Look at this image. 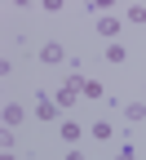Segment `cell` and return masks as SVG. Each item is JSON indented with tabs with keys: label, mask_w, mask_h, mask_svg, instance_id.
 <instances>
[{
	"label": "cell",
	"mask_w": 146,
	"mask_h": 160,
	"mask_svg": "<svg viewBox=\"0 0 146 160\" xmlns=\"http://www.w3.org/2000/svg\"><path fill=\"white\" fill-rule=\"evenodd\" d=\"M102 58H106V62H111V67H120V62H124V58H129V49H124V45H120V40H111V45H106V53H102Z\"/></svg>",
	"instance_id": "cell-4"
},
{
	"label": "cell",
	"mask_w": 146,
	"mask_h": 160,
	"mask_svg": "<svg viewBox=\"0 0 146 160\" xmlns=\"http://www.w3.org/2000/svg\"><path fill=\"white\" fill-rule=\"evenodd\" d=\"M22 120H27V107H18V102H5V129L22 125Z\"/></svg>",
	"instance_id": "cell-3"
},
{
	"label": "cell",
	"mask_w": 146,
	"mask_h": 160,
	"mask_svg": "<svg viewBox=\"0 0 146 160\" xmlns=\"http://www.w3.org/2000/svg\"><path fill=\"white\" fill-rule=\"evenodd\" d=\"M67 160H84V156H80V151H67Z\"/></svg>",
	"instance_id": "cell-13"
},
{
	"label": "cell",
	"mask_w": 146,
	"mask_h": 160,
	"mask_svg": "<svg viewBox=\"0 0 146 160\" xmlns=\"http://www.w3.org/2000/svg\"><path fill=\"white\" fill-rule=\"evenodd\" d=\"M115 160H137V156H133V147H124V151H120Z\"/></svg>",
	"instance_id": "cell-12"
},
{
	"label": "cell",
	"mask_w": 146,
	"mask_h": 160,
	"mask_svg": "<svg viewBox=\"0 0 146 160\" xmlns=\"http://www.w3.org/2000/svg\"><path fill=\"white\" fill-rule=\"evenodd\" d=\"M62 58H67V49H62V45H58V40H49V45H45V49H40V62H45V67H58V62H62Z\"/></svg>",
	"instance_id": "cell-2"
},
{
	"label": "cell",
	"mask_w": 146,
	"mask_h": 160,
	"mask_svg": "<svg viewBox=\"0 0 146 160\" xmlns=\"http://www.w3.org/2000/svg\"><path fill=\"white\" fill-rule=\"evenodd\" d=\"M93 138H102V142L111 138V125H106V120H93Z\"/></svg>",
	"instance_id": "cell-10"
},
{
	"label": "cell",
	"mask_w": 146,
	"mask_h": 160,
	"mask_svg": "<svg viewBox=\"0 0 146 160\" xmlns=\"http://www.w3.org/2000/svg\"><path fill=\"white\" fill-rule=\"evenodd\" d=\"M0 160H18V156H13V151H5V156H0Z\"/></svg>",
	"instance_id": "cell-14"
},
{
	"label": "cell",
	"mask_w": 146,
	"mask_h": 160,
	"mask_svg": "<svg viewBox=\"0 0 146 160\" xmlns=\"http://www.w3.org/2000/svg\"><path fill=\"white\" fill-rule=\"evenodd\" d=\"M129 22H146V5H133L129 9Z\"/></svg>",
	"instance_id": "cell-11"
},
{
	"label": "cell",
	"mask_w": 146,
	"mask_h": 160,
	"mask_svg": "<svg viewBox=\"0 0 146 160\" xmlns=\"http://www.w3.org/2000/svg\"><path fill=\"white\" fill-rule=\"evenodd\" d=\"M35 116H40V120H53V116H58V102L40 93V102H35Z\"/></svg>",
	"instance_id": "cell-5"
},
{
	"label": "cell",
	"mask_w": 146,
	"mask_h": 160,
	"mask_svg": "<svg viewBox=\"0 0 146 160\" xmlns=\"http://www.w3.org/2000/svg\"><path fill=\"white\" fill-rule=\"evenodd\" d=\"M124 116H129V120H146V107H142V102H129V107H124Z\"/></svg>",
	"instance_id": "cell-9"
},
{
	"label": "cell",
	"mask_w": 146,
	"mask_h": 160,
	"mask_svg": "<svg viewBox=\"0 0 146 160\" xmlns=\"http://www.w3.org/2000/svg\"><path fill=\"white\" fill-rule=\"evenodd\" d=\"M80 89H84V85H80V76H71V80H67V85H62V89L53 93V102H58V107H71V102H75V98H80Z\"/></svg>",
	"instance_id": "cell-1"
},
{
	"label": "cell",
	"mask_w": 146,
	"mask_h": 160,
	"mask_svg": "<svg viewBox=\"0 0 146 160\" xmlns=\"http://www.w3.org/2000/svg\"><path fill=\"white\" fill-rule=\"evenodd\" d=\"M115 31H120V18H97V36L115 40Z\"/></svg>",
	"instance_id": "cell-6"
},
{
	"label": "cell",
	"mask_w": 146,
	"mask_h": 160,
	"mask_svg": "<svg viewBox=\"0 0 146 160\" xmlns=\"http://www.w3.org/2000/svg\"><path fill=\"white\" fill-rule=\"evenodd\" d=\"M58 133H62V142H75V138H80V125H75V120H67Z\"/></svg>",
	"instance_id": "cell-7"
},
{
	"label": "cell",
	"mask_w": 146,
	"mask_h": 160,
	"mask_svg": "<svg viewBox=\"0 0 146 160\" xmlns=\"http://www.w3.org/2000/svg\"><path fill=\"white\" fill-rule=\"evenodd\" d=\"M84 98H106V85H97V80H84Z\"/></svg>",
	"instance_id": "cell-8"
}]
</instances>
